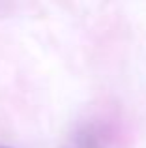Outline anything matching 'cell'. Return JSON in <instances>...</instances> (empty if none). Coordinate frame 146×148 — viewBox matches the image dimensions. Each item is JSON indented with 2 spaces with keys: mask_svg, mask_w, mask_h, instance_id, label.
<instances>
[{
  "mask_svg": "<svg viewBox=\"0 0 146 148\" xmlns=\"http://www.w3.org/2000/svg\"><path fill=\"white\" fill-rule=\"evenodd\" d=\"M73 148H107L99 137L98 130L90 124L81 126L73 133Z\"/></svg>",
  "mask_w": 146,
  "mask_h": 148,
  "instance_id": "obj_1",
  "label": "cell"
},
{
  "mask_svg": "<svg viewBox=\"0 0 146 148\" xmlns=\"http://www.w3.org/2000/svg\"><path fill=\"white\" fill-rule=\"evenodd\" d=\"M0 148H6V146H0Z\"/></svg>",
  "mask_w": 146,
  "mask_h": 148,
  "instance_id": "obj_2",
  "label": "cell"
}]
</instances>
